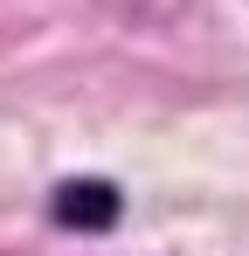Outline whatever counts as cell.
Wrapping results in <instances>:
<instances>
[{"mask_svg":"<svg viewBox=\"0 0 249 256\" xmlns=\"http://www.w3.org/2000/svg\"><path fill=\"white\" fill-rule=\"evenodd\" d=\"M118 214L124 201L111 180H62L56 187V222H70V228H111Z\"/></svg>","mask_w":249,"mask_h":256,"instance_id":"6da1fadb","label":"cell"}]
</instances>
